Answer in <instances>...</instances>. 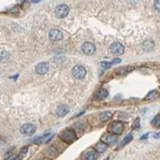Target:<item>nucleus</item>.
I'll return each mask as SVG.
<instances>
[{"instance_id":"obj_13","label":"nucleus","mask_w":160,"mask_h":160,"mask_svg":"<svg viewBox=\"0 0 160 160\" xmlns=\"http://www.w3.org/2000/svg\"><path fill=\"white\" fill-rule=\"evenodd\" d=\"M107 144L104 143L103 141H100L98 142V143L96 144V146H95V148H96V151L98 152V153H102V152H104L106 149H107Z\"/></svg>"},{"instance_id":"obj_15","label":"nucleus","mask_w":160,"mask_h":160,"mask_svg":"<svg viewBox=\"0 0 160 160\" xmlns=\"http://www.w3.org/2000/svg\"><path fill=\"white\" fill-rule=\"evenodd\" d=\"M111 117H112V112L105 111V112H103V113H101V115H100V120H101L102 122H106V121H108Z\"/></svg>"},{"instance_id":"obj_17","label":"nucleus","mask_w":160,"mask_h":160,"mask_svg":"<svg viewBox=\"0 0 160 160\" xmlns=\"http://www.w3.org/2000/svg\"><path fill=\"white\" fill-rule=\"evenodd\" d=\"M157 97H158V91L152 90L145 96V100H153V99L157 98Z\"/></svg>"},{"instance_id":"obj_2","label":"nucleus","mask_w":160,"mask_h":160,"mask_svg":"<svg viewBox=\"0 0 160 160\" xmlns=\"http://www.w3.org/2000/svg\"><path fill=\"white\" fill-rule=\"evenodd\" d=\"M123 128H124V125H123L122 122H119V121H114L108 127V130L112 133V134H120V133L123 131Z\"/></svg>"},{"instance_id":"obj_12","label":"nucleus","mask_w":160,"mask_h":160,"mask_svg":"<svg viewBox=\"0 0 160 160\" xmlns=\"http://www.w3.org/2000/svg\"><path fill=\"white\" fill-rule=\"evenodd\" d=\"M68 112H69V109H68L67 106L60 105L58 107V109H57V115H58L59 117H63V116H65Z\"/></svg>"},{"instance_id":"obj_10","label":"nucleus","mask_w":160,"mask_h":160,"mask_svg":"<svg viewBox=\"0 0 160 160\" xmlns=\"http://www.w3.org/2000/svg\"><path fill=\"white\" fill-rule=\"evenodd\" d=\"M116 141H117V136L115 134H108L103 137V142L107 144V145L115 144Z\"/></svg>"},{"instance_id":"obj_27","label":"nucleus","mask_w":160,"mask_h":160,"mask_svg":"<svg viewBox=\"0 0 160 160\" xmlns=\"http://www.w3.org/2000/svg\"><path fill=\"white\" fill-rule=\"evenodd\" d=\"M41 0H32V2L33 3H38V2H40Z\"/></svg>"},{"instance_id":"obj_11","label":"nucleus","mask_w":160,"mask_h":160,"mask_svg":"<svg viewBox=\"0 0 160 160\" xmlns=\"http://www.w3.org/2000/svg\"><path fill=\"white\" fill-rule=\"evenodd\" d=\"M45 154H46V156L49 158H55L57 155H58V151H57L55 147L50 146V147H48L46 150H45Z\"/></svg>"},{"instance_id":"obj_16","label":"nucleus","mask_w":160,"mask_h":160,"mask_svg":"<svg viewBox=\"0 0 160 160\" xmlns=\"http://www.w3.org/2000/svg\"><path fill=\"white\" fill-rule=\"evenodd\" d=\"M107 96H108V92H107V90L104 88H101L98 91V93H97V98H98L99 100H103V99L106 98Z\"/></svg>"},{"instance_id":"obj_1","label":"nucleus","mask_w":160,"mask_h":160,"mask_svg":"<svg viewBox=\"0 0 160 160\" xmlns=\"http://www.w3.org/2000/svg\"><path fill=\"white\" fill-rule=\"evenodd\" d=\"M59 137H60V139H61L62 141L67 142V143H71V142H73L76 139V134L73 129L67 128L59 134Z\"/></svg>"},{"instance_id":"obj_25","label":"nucleus","mask_w":160,"mask_h":160,"mask_svg":"<svg viewBox=\"0 0 160 160\" xmlns=\"http://www.w3.org/2000/svg\"><path fill=\"white\" fill-rule=\"evenodd\" d=\"M159 120H160V117H159V116H156L155 119L152 120V123H153V124H157L158 121H159Z\"/></svg>"},{"instance_id":"obj_7","label":"nucleus","mask_w":160,"mask_h":160,"mask_svg":"<svg viewBox=\"0 0 160 160\" xmlns=\"http://www.w3.org/2000/svg\"><path fill=\"white\" fill-rule=\"evenodd\" d=\"M82 51L85 53L86 55H92L95 53L96 48H95V45L91 42H85L82 45Z\"/></svg>"},{"instance_id":"obj_5","label":"nucleus","mask_w":160,"mask_h":160,"mask_svg":"<svg viewBox=\"0 0 160 160\" xmlns=\"http://www.w3.org/2000/svg\"><path fill=\"white\" fill-rule=\"evenodd\" d=\"M110 51L115 55H121L124 52V47L121 43L115 42L110 46Z\"/></svg>"},{"instance_id":"obj_20","label":"nucleus","mask_w":160,"mask_h":160,"mask_svg":"<svg viewBox=\"0 0 160 160\" xmlns=\"http://www.w3.org/2000/svg\"><path fill=\"white\" fill-rule=\"evenodd\" d=\"M43 141H45V136H38L33 139V142L35 144H40L42 143Z\"/></svg>"},{"instance_id":"obj_9","label":"nucleus","mask_w":160,"mask_h":160,"mask_svg":"<svg viewBox=\"0 0 160 160\" xmlns=\"http://www.w3.org/2000/svg\"><path fill=\"white\" fill-rule=\"evenodd\" d=\"M63 35H62V32L58 29H53L49 32V38L53 41H58V40H61Z\"/></svg>"},{"instance_id":"obj_29","label":"nucleus","mask_w":160,"mask_h":160,"mask_svg":"<svg viewBox=\"0 0 160 160\" xmlns=\"http://www.w3.org/2000/svg\"><path fill=\"white\" fill-rule=\"evenodd\" d=\"M104 160H109V158H106V159H104Z\"/></svg>"},{"instance_id":"obj_19","label":"nucleus","mask_w":160,"mask_h":160,"mask_svg":"<svg viewBox=\"0 0 160 160\" xmlns=\"http://www.w3.org/2000/svg\"><path fill=\"white\" fill-rule=\"evenodd\" d=\"M131 140H132V135H131V134L127 135V136L125 137V138L122 140V142H121V144H120V146H121V147H123V146H124V145H126L127 143H129V142H130Z\"/></svg>"},{"instance_id":"obj_21","label":"nucleus","mask_w":160,"mask_h":160,"mask_svg":"<svg viewBox=\"0 0 160 160\" xmlns=\"http://www.w3.org/2000/svg\"><path fill=\"white\" fill-rule=\"evenodd\" d=\"M100 65H101V67L103 68V69H108V68H110L111 67V65H112V63L111 62H101L100 63Z\"/></svg>"},{"instance_id":"obj_22","label":"nucleus","mask_w":160,"mask_h":160,"mask_svg":"<svg viewBox=\"0 0 160 160\" xmlns=\"http://www.w3.org/2000/svg\"><path fill=\"white\" fill-rule=\"evenodd\" d=\"M154 8L160 12V0H155V2H154Z\"/></svg>"},{"instance_id":"obj_26","label":"nucleus","mask_w":160,"mask_h":160,"mask_svg":"<svg viewBox=\"0 0 160 160\" xmlns=\"http://www.w3.org/2000/svg\"><path fill=\"white\" fill-rule=\"evenodd\" d=\"M147 137H148V133H147V134H145V135H143V136L141 137V140H143V139H146Z\"/></svg>"},{"instance_id":"obj_3","label":"nucleus","mask_w":160,"mask_h":160,"mask_svg":"<svg viewBox=\"0 0 160 160\" xmlns=\"http://www.w3.org/2000/svg\"><path fill=\"white\" fill-rule=\"evenodd\" d=\"M69 13V7L65 4H60L55 8V15L58 18H64Z\"/></svg>"},{"instance_id":"obj_28","label":"nucleus","mask_w":160,"mask_h":160,"mask_svg":"<svg viewBox=\"0 0 160 160\" xmlns=\"http://www.w3.org/2000/svg\"><path fill=\"white\" fill-rule=\"evenodd\" d=\"M37 160H47V159H45V158H39V159H37Z\"/></svg>"},{"instance_id":"obj_14","label":"nucleus","mask_w":160,"mask_h":160,"mask_svg":"<svg viewBox=\"0 0 160 160\" xmlns=\"http://www.w3.org/2000/svg\"><path fill=\"white\" fill-rule=\"evenodd\" d=\"M97 153L94 150L90 149L85 153V160H96Z\"/></svg>"},{"instance_id":"obj_6","label":"nucleus","mask_w":160,"mask_h":160,"mask_svg":"<svg viewBox=\"0 0 160 160\" xmlns=\"http://www.w3.org/2000/svg\"><path fill=\"white\" fill-rule=\"evenodd\" d=\"M48 70H49V65L47 62H40V63L37 64V66L35 68L36 73L39 74V75H43V74L47 73Z\"/></svg>"},{"instance_id":"obj_24","label":"nucleus","mask_w":160,"mask_h":160,"mask_svg":"<svg viewBox=\"0 0 160 160\" xmlns=\"http://www.w3.org/2000/svg\"><path fill=\"white\" fill-rule=\"evenodd\" d=\"M120 62H121V59L115 58V59H113V60H112L111 63H112V64H116V63H120Z\"/></svg>"},{"instance_id":"obj_4","label":"nucleus","mask_w":160,"mask_h":160,"mask_svg":"<svg viewBox=\"0 0 160 160\" xmlns=\"http://www.w3.org/2000/svg\"><path fill=\"white\" fill-rule=\"evenodd\" d=\"M72 74L75 78L77 79H82L83 77L86 74V69H85L83 66L81 65H77L72 69Z\"/></svg>"},{"instance_id":"obj_8","label":"nucleus","mask_w":160,"mask_h":160,"mask_svg":"<svg viewBox=\"0 0 160 160\" xmlns=\"http://www.w3.org/2000/svg\"><path fill=\"white\" fill-rule=\"evenodd\" d=\"M20 130H21V132L25 135H32L34 132H35L36 127H35V125L31 124V123H27V124L22 125Z\"/></svg>"},{"instance_id":"obj_23","label":"nucleus","mask_w":160,"mask_h":160,"mask_svg":"<svg viewBox=\"0 0 160 160\" xmlns=\"http://www.w3.org/2000/svg\"><path fill=\"white\" fill-rule=\"evenodd\" d=\"M133 128H139V118H137V119L135 120L134 126H133Z\"/></svg>"},{"instance_id":"obj_18","label":"nucleus","mask_w":160,"mask_h":160,"mask_svg":"<svg viewBox=\"0 0 160 160\" xmlns=\"http://www.w3.org/2000/svg\"><path fill=\"white\" fill-rule=\"evenodd\" d=\"M153 42L151 40H146L145 42L143 43V49L144 51H151L152 48H153Z\"/></svg>"}]
</instances>
